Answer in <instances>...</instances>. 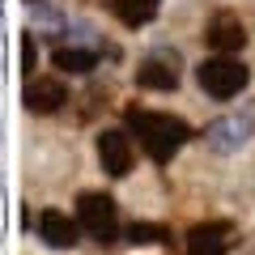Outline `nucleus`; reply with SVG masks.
<instances>
[{
  "label": "nucleus",
  "mask_w": 255,
  "mask_h": 255,
  "mask_svg": "<svg viewBox=\"0 0 255 255\" xmlns=\"http://www.w3.org/2000/svg\"><path fill=\"white\" fill-rule=\"evenodd\" d=\"M26 4H30V9H34V4H43V0H26Z\"/></svg>",
  "instance_id": "nucleus-15"
},
{
  "label": "nucleus",
  "mask_w": 255,
  "mask_h": 255,
  "mask_svg": "<svg viewBox=\"0 0 255 255\" xmlns=\"http://www.w3.org/2000/svg\"><path fill=\"white\" fill-rule=\"evenodd\" d=\"M136 85L140 90H174V85H179V55L157 51L153 60H145L136 68Z\"/></svg>",
  "instance_id": "nucleus-6"
},
{
  "label": "nucleus",
  "mask_w": 255,
  "mask_h": 255,
  "mask_svg": "<svg viewBox=\"0 0 255 255\" xmlns=\"http://www.w3.org/2000/svg\"><path fill=\"white\" fill-rule=\"evenodd\" d=\"M209 47L213 51H221V55H238L247 47V30H243V21L234 17V13H217V17L209 21Z\"/></svg>",
  "instance_id": "nucleus-7"
},
{
  "label": "nucleus",
  "mask_w": 255,
  "mask_h": 255,
  "mask_svg": "<svg viewBox=\"0 0 255 255\" xmlns=\"http://www.w3.org/2000/svg\"><path fill=\"white\" fill-rule=\"evenodd\" d=\"M166 230L162 226H149V221H132L128 226V243H136V247H153V243H166Z\"/></svg>",
  "instance_id": "nucleus-13"
},
{
  "label": "nucleus",
  "mask_w": 255,
  "mask_h": 255,
  "mask_svg": "<svg viewBox=\"0 0 255 255\" xmlns=\"http://www.w3.org/2000/svg\"><path fill=\"white\" fill-rule=\"evenodd\" d=\"M243 140H247V124H238V119H217L204 132V145L217 149V153H238Z\"/></svg>",
  "instance_id": "nucleus-10"
},
{
  "label": "nucleus",
  "mask_w": 255,
  "mask_h": 255,
  "mask_svg": "<svg viewBox=\"0 0 255 255\" xmlns=\"http://www.w3.org/2000/svg\"><path fill=\"white\" fill-rule=\"evenodd\" d=\"M98 162H102V170L111 179H124L132 170V140H128V132H119V128H107L102 132L98 136Z\"/></svg>",
  "instance_id": "nucleus-5"
},
{
  "label": "nucleus",
  "mask_w": 255,
  "mask_h": 255,
  "mask_svg": "<svg viewBox=\"0 0 255 255\" xmlns=\"http://www.w3.org/2000/svg\"><path fill=\"white\" fill-rule=\"evenodd\" d=\"M38 234H43V243H47V247H55V251H68V247L81 238V226H77L68 213L47 209V213H38Z\"/></svg>",
  "instance_id": "nucleus-8"
},
{
  "label": "nucleus",
  "mask_w": 255,
  "mask_h": 255,
  "mask_svg": "<svg viewBox=\"0 0 255 255\" xmlns=\"http://www.w3.org/2000/svg\"><path fill=\"white\" fill-rule=\"evenodd\" d=\"M230 234H234L230 221L196 226V230L187 234V255H226V251H230Z\"/></svg>",
  "instance_id": "nucleus-9"
},
{
  "label": "nucleus",
  "mask_w": 255,
  "mask_h": 255,
  "mask_svg": "<svg viewBox=\"0 0 255 255\" xmlns=\"http://www.w3.org/2000/svg\"><path fill=\"white\" fill-rule=\"evenodd\" d=\"M77 226H81L94 243H115V238H119L115 200H111V196H98V191L81 196V200H77Z\"/></svg>",
  "instance_id": "nucleus-3"
},
{
  "label": "nucleus",
  "mask_w": 255,
  "mask_h": 255,
  "mask_svg": "<svg viewBox=\"0 0 255 255\" xmlns=\"http://www.w3.org/2000/svg\"><path fill=\"white\" fill-rule=\"evenodd\" d=\"M111 9H115V17L124 21V26H149V21L157 17V9H162V0H111Z\"/></svg>",
  "instance_id": "nucleus-11"
},
{
  "label": "nucleus",
  "mask_w": 255,
  "mask_h": 255,
  "mask_svg": "<svg viewBox=\"0 0 255 255\" xmlns=\"http://www.w3.org/2000/svg\"><path fill=\"white\" fill-rule=\"evenodd\" d=\"M21 68H26L30 77H34V68H38V47H34V34H21Z\"/></svg>",
  "instance_id": "nucleus-14"
},
{
  "label": "nucleus",
  "mask_w": 255,
  "mask_h": 255,
  "mask_svg": "<svg viewBox=\"0 0 255 255\" xmlns=\"http://www.w3.org/2000/svg\"><path fill=\"white\" fill-rule=\"evenodd\" d=\"M21 102H26L30 115H55L68 102V90H64L60 77H30L26 90H21Z\"/></svg>",
  "instance_id": "nucleus-4"
},
{
  "label": "nucleus",
  "mask_w": 255,
  "mask_h": 255,
  "mask_svg": "<svg viewBox=\"0 0 255 255\" xmlns=\"http://www.w3.org/2000/svg\"><path fill=\"white\" fill-rule=\"evenodd\" d=\"M55 68H64V73H94L98 68V51H90V47H60L55 51Z\"/></svg>",
  "instance_id": "nucleus-12"
},
{
  "label": "nucleus",
  "mask_w": 255,
  "mask_h": 255,
  "mask_svg": "<svg viewBox=\"0 0 255 255\" xmlns=\"http://www.w3.org/2000/svg\"><path fill=\"white\" fill-rule=\"evenodd\" d=\"M128 128L136 132V140L145 145V153L153 157L157 166L162 162H170L174 153L183 149V140L191 136V128L183 124V119H174V115H153V111H128Z\"/></svg>",
  "instance_id": "nucleus-1"
},
{
  "label": "nucleus",
  "mask_w": 255,
  "mask_h": 255,
  "mask_svg": "<svg viewBox=\"0 0 255 255\" xmlns=\"http://www.w3.org/2000/svg\"><path fill=\"white\" fill-rule=\"evenodd\" d=\"M196 77H200V90L213 94V98H238V94L247 90V81H251V68H247L238 55H213V60H204L200 68H196Z\"/></svg>",
  "instance_id": "nucleus-2"
}]
</instances>
